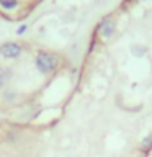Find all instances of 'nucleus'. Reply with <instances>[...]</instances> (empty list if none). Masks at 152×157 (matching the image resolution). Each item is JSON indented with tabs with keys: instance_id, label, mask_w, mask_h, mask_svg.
Returning <instances> with one entry per match:
<instances>
[{
	"instance_id": "1",
	"label": "nucleus",
	"mask_w": 152,
	"mask_h": 157,
	"mask_svg": "<svg viewBox=\"0 0 152 157\" xmlns=\"http://www.w3.org/2000/svg\"><path fill=\"white\" fill-rule=\"evenodd\" d=\"M34 64H36V69L41 74H51L59 67V57L52 52H39L36 59H34Z\"/></svg>"
},
{
	"instance_id": "2",
	"label": "nucleus",
	"mask_w": 152,
	"mask_h": 157,
	"mask_svg": "<svg viewBox=\"0 0 152 157\" xmlns=\"http://www.w3.org/2000/svg\"><path fill=\"white\" fill-rule=\"evenodd\" d=\"M21 51H23L21 46L18 43H13V41L5 43L0 46V56H3L5 59H17L21 54Z\"/></svg>"
},
{
	"instance_id": "3",
	"label": "nucleus",
	"mask_w": 152,
	"mask_h": 157,
	"mask_svg": "<svg viewBox=\"0 0 152 157\" xmlns=\"http://www.w3.org/2000/svg\"><path fill=\"white\" fill-rule=\"evenodd\" d=\"M113 31H115V21L110 18V17H106V18H103V21L100 23V33H101V36H105V38H110Z\"/></svg>"
},
{
	"instance_id": "4",
	"label": "nucleus",
	"mask_w": 152,
	"mask_h": 157,
	"mask_svg": "<svg viewBox=\"0 0 152 157\" xmlns=\"http://www.w3.org/2000/svg\"><path fill=\"white\" fill-rule=\"evenodd\" d=\"M150 149H152V132L147 134L144 139H142V142H141V151L142 152H149Z\"/></svg>"
},
{
	"instance_id": "5",
	"label": "nucleus",
	"mask_w": 152,
	"mask_h": 157,
	"mask_svg": "<svg viewBox=\"0 0 152 157\" xmlns=\"http://www.w3.org/2000/svg\"><path fill=\"white\" fill-rule=\"evenodd\" d=\"M18 5V0H0V7L5 10H13Z\"/></svg>"
},
{
	"instance_id": "6",
	"label": "nucleus",
	"mask_w": 152,
	"mask_h": 157,
	"mask_svg": "<svg viewBox=\"0 0 152 157\" xmlns=\"http://www.w3.org/2000/svg\"><path fill=\"white\" fill-rule=\"evenodd\" d=\"M8 77H10V75H8V71L0 66V88L5 87V83L8 82Z\"/></svg>"
},
{
	"instance_id": "7",
	"label": "nucleus",
	"mask_w": 152,
	"mask_h": 157,
	"mask_svg": "<svg viewBox=\"0 0 152 157\" xmlns=\"http://www.w3.org/2000/svg\"><path fill=\"white\" fill-rule=\"evenodd\" d=\"M131 52L134 54V56L141 57V56H144V54H146V48H142V46H132Z\"/></svg>"
},
{
	"instance_id": "8",
	"label": "nucleus",
	"mask_w": 152,
	"mask_h": 157,
	"mask_svg": "<svg viewBox=\"0 0 152 157\" xmlns=\"http://www.w3.org/2000/svg\"><path fill=\"white\" fill-rule=\"evenodd\" d=\"M26 29H28V26H26V25H21V26H20V28L17 29V33H18V34H23L25 31H26Z\"/></svg>"
}]
</instances>
